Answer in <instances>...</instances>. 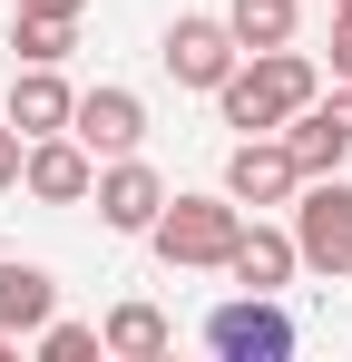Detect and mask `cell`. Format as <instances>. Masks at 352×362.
I'll return each mask as SVG.
<instances>
[{"label":"cell","mask_w":352,"mask_h":362,"mask_svg":"<svg viewBox=\"0 0 352 362\" xmlns=\"http://www.w3.org/2000/svg\"><path fill=\"white\" fill-rule=\"evenodd\" d=\"M323 10H333V20H352V0H323Z\"/></svg>","instance_id":"obj_22"},{"label":"cell","mask_w":352,"mask_h":362,"mask_svg":"<svg viewBox=\"0 0 352 362\" xmlns=\"http://www.w3.org/2000/svg\"><path fill=\"white\" fill-rule=\"evenodd\" d=\"M293 186H303V167H293V147H284V137H235V157H225V196L245 206V216L293 206Z\"/></svg>","instance_id":"obj_8"},{"label":"cell","mask_w":352,"mask_h":362,"mask_svg":"<svg viewBox=\"0 0 352 362\" xmlns=\"http://www.w3.org/2000/svg\"><path fill=\"white\" fill-rule=\"evenodd\" d=\"M333 78H352V20H333Z\"/></svg>","instance_id":"obj_19"},{"label":"cell","mask_w":352,"mask_h":362,"mask_svg":"<svg viewBox=\"0 0 352 362\" xmlns=\"http://www.w3.org/2000/svg\"><path fill=\"white\" fill-rule=\"evenodd\" d=\"M49 313H59L49 264H20V255H0V333H40Z\"/></svg>","instance_id":"obj_13"},{"label":"cell","mask_w":352,"mask_h":362,"mask_svg":"<svg viewBox=\"0 0 352 362\" xmlns=\"http://www.w3.org/2000/svg\"><path fill=\"white\" fill-rule=\"evenodd\" d=\"M20 186L40 196V206H88V186H98V157L59 127V137H30V157H20Z\"/></svg>","instance_id":"obj_10"},{"label":"cell","mask_w":352,"mask_h":362,"mask_svg":"<svg viewBox=\"0 0 352 362\" xmlns=\"http://www.w3.org/2000/svg\"><path fill=\"white\" fill-rule=\"evenodd\" d=\"M323 98V69L303 59V49H245V59L225 69V88H216V108H225V127H245V137H274V127L293 118V108H313Z\"/></svg>","instance_id":"obj_1"},{"label":"cell","mask_w":352,"mask_h":362,"mask_svg":"<svg viewBox=\"0 0 352 362\" xmlns=\"http://www.w3.org/2000/svg\"><path fill=\"white\" fill-rule=\"evenodd\" d=\"M69 108H78V88H69L59 69H40V59H20L10 98H0V118L20 127V137H59V127H69Z\"/></svg>","instance_id":"obj_12"},{"label":"cell","mask_w":352,"mask_h":362,"mask_svg":"<svg viewBox=\"0 0 352 362\" xmlns=\"http://www.w3.org/2000/svg\"><path fill=\"white\" fill-rule=\"evenodd\" d=\"M20 157H30V137H20V127L0 118V196H10V186H20Z\"/></svg>","instance_id":"obj_18"},{"label":"cell","mask_w":352,"mask_h":362,"mask_svg":"<svg viewBox=\"0 0 352 362\" xmlns=\"http://www.w3.org/2000/svg\"><path fill=\"white\" fill-rule=\"evenodd\" d=\"M40 10H88V0H40Z\"/></svg>","instance_id":"obj_21"},{"label":"cell","mask_w":352,"mask_h":362,"mask_svg":"<svg viewBox=\"0 0 352 362\" xmlns=\"http://www.w3.org/2000/svg\"><path fill=\"white\" fill-rule=\"evenodd\" d=\"M10 49L20 59L59 69L69 49H78V10H40V0H10Z\"/></svg>","instance_id":"obj_14"},{"label":"cell","mask_w":352,"mask_h":362,"mask_svg":"<svg viewBox=\"0 0 352 362\" xmlns=\"http://www.w3.org/2000/svg\"><path fill=\"white\" fill-rule=\"evenodd\" d=\"M167 343H176V323L157 303H117L98 323V353H117V362H167Z\"/></svg>","instance_id":"obj_15"},{"label":"cell","mask_w":352,"mask_h":362,"mask_svg":"<svg viewBox=\"0 0 352 362\" xmlns=\"http://www.w3.org/2000/svg\"><path fill=\"white\" fill-rule=\"evenodd\" d=\"M69 137H78L88 157H137V147H147V98H137V88H78Z\"/></svg>","instance_id":"obj_7"},{"label":"cell","mask_w":352,"mask_h":362,"mask_svg":"<svg viewBox=\"0 0 352 362\" xmlns=\"http://www.w3.org/2000/svg\"><path fill=\"white\" fill-rule=\"evenodd\" d=\"M235 235H245V206H235L225 186H216V196H167L157 226H147L157 264H176V274H225Z\"/></svg>","instance_id":"obj_2"},{"label":"cell","mask_w":352,"mask_h":362,"mask_svg":"<svg viewBox=\"0 0 352 362\" xmlns=\"http://www.w3.org/2000/svg\"><path fill=\"white\" fill-rule=\"evenodd\" d=\"M30 343H40V362H88V353H98V323H69V313H49Z\"/></svg>","instance_id":"obj_17"},{"label":"cell","mask_w":352,"mask_h":362,"mask_svg":"<svg viewBox=\"0 0 352 362\" xmlns=\"http://www.w3.org/2000/svg\"><path fill=\"white\" fill-rule=\"evenodd\" d=\"M157 59H167V78H176V88H225V69L245 59V49H235V30L216 20V10H186V20H167Z\"/></svg>","instance_id":"obj_5"},{"label":"cell","mask_w":352,"mask_h":362,"mask_svg":"<svg viewBox=\"0 0 352 362\" xmlns=\"http://www.w3.org/2000/svg\"><path fill=\"white\" fill-rule=\"evenodd\" d=\"M206 343H216L225 362H284L293 353V313L274 294H235V303L206 313Z\"/></svg>","instance_id":"obj_4"},{"label":"cell","mask_w":352,"mask_h":362,"mask_svg":"<svg viewBox=\"0 0 352 362\" xmlns=\"http://www.w3.org/2000/svg\"><path fill=\"white\" fill-rule=\"evenodd\" d=\"M293 0H225V30H235V49H284L293 40Z\"/></svg>","instance_id":"obj_16"},{"label":"cell","mask_w":352,"mask_h":362,"mask_svg":"<svg viewBox=\"0 0 352 362\" xmlns=\"http://www.w3.org/2000/svg\"><path fill=\"white\" fill-rule=\"evenodd\" d=\"M284 147L303 177H333L352 157V78H333V98H313V108H293L284 118Z\"/></svg>","instance_id":"obj_9"},{"label":"cell","mask_w":352,"mask_h":362,"mask_svg":"<svg viewBox=\"0 0 352 362\" xmlns=\"http://www.w3.org/2000/svg\"><path fill=\"white\" fill-rule=\"evenodd\" d=\"M88 206H98V226H108V235H147V226H157V206H167V177H157L147 157H98Z\"/></svg>","instance_id":"obj_6"},{"label":"cell","mask_w":352,"mask_h":362,"mask_svg":"<svg viewBox=\"0 0 352 362\" xmlns=\"http://www.w3.org/2000/svg\"><path fill=\"white\" fill-rule=\"evenodd\" d=\"M0 362H20V333H0Z\"/></svg>","instance_id":"obj_20"},{"label":"cell","mask_w":352,"mask_h":362,"mask_svg":"<svg viewBox=\"0 0 352 362\" xmlns=\"http://www.w3.org/2000/svg\"><path fill=\"white\" fill-rule=\"evenodd\" d=\"M225 274H235V294H284L293 274H303V245H293V226H245L225 255Z\"/></svg>","instance_id":"obj_11"},{"label":"cell","mask_w":352,"mask_h":362,"mask_svg":"<svg viewBox=\"0 0 352 362\" xmlns=\"http://www.w3.org/2000/svg\"><path fill=\"white\" fill-rule=\"evenodd\" d=\"M293 245L313 274H352V177H303L293 186Z\"/></svg>","instance_id":"obj_3"}]
</instances>
